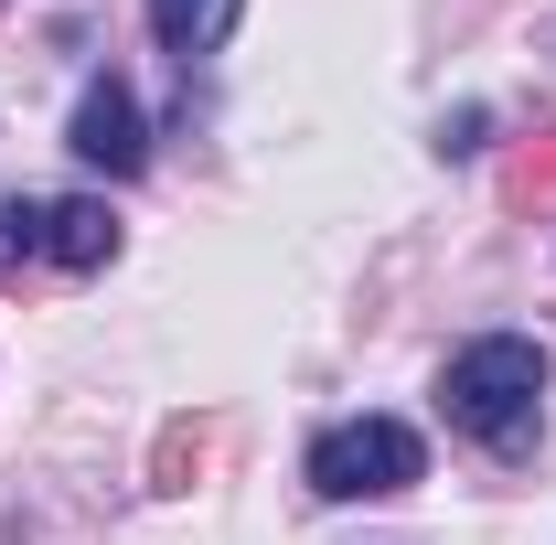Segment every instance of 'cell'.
<instances>
[{
  "instance_id": "8992f818",
  "label": "cell",
  "mask_w": 556,
  "mask_h": 545,
  "mask_svg": "<svg viewBox=\"0 0 556 545\" xmlns=\"http://www.w3.org/2000/svg\"><path fill=\"white\" fill-rule=\"evenodd\" d=\"M22 257H43V193H0V278Z\"/></svg>"
},
{
  "instance_id": "52a82bcc",
  "label": "cell",
  "mask_w": 556,
  "mask_h": 545,
  "mask_svg": "<svg viewBox=\"0 0 556 545\" xmlns=\"http://www.w3.org/2000/svg\"><path fill=\"white\" fill-rule=\"evenodd\" d=\"M439 150H450V161H471V150H482V107H460V118L439 129Z\"/></svg>"
},
{
  "instance_id": "277c9868",
  "label": "cell",
  "mask_w": 556,
  "mask_h": 545,
  "mask_svg": "<svg viewBox=\"0 0 556 545\" xmlns=\"http://www.w3.org/2000/svg\"><path fill=\"white\" fill-rule=\"evenodd\" d=\"M43 257L75 278H97L108 257H118V214L97 204V193H65V204H43Z\"/></svg>"
},
{
  "instance_id": "3957f363",
  "label": "cell",
  "mask_w": 556,
  "mask_h": 545,
  "mask_svg": "<svg viewBox=\"0 0 556 545\" xmlns=\"http://www.w3.org/2000/svg\"><path fill=\"white\" fill-rule=\"evenodd\" d=\"M65 150L86 161V172H108V182L150 172V118H139L129 75H86V97H75V129H65Z\"/></svg>"
},
{
  "instance_id": "6da1fadb",
  "label": "cell",
  "mask_w": 556,
  "mask_h": 545,
  "mask_svg": "<svg viewBox=\"0 0 556 545\" xmlns=\"http://www.w3.org/2000/svg\"><path fill=\"white\" fill-rule=\"evenodd\" d=\"M439 407L460 439H482L492 460H525L535 449V417H546V342L525 332H482L450 353V375H439Z\"/></svg>"
},
{
  "instance_id": "7a4b0ae2",
  "label": "cell",
  "mask_w": 556,
  "mask_h": 545,
  "mask_svg": "<svg viewBox=\"0 0 556 545\" xmlns=\"http://www.w3.org/2000/svg\"><path fill=\"white\" fill-rule=\"evenodd\" d=\"M417 471H428V439H417L407 417H343V428L311 439V492L321 503H386Z\"/></svg>"
},
{
  "instance_id": "5b68a950",
  "label": "cell",
  "mask_w": 556,
  "mask_h": 545,
  "mask_svg": "<svg viewBox=\"0 0 556 545\" xmlns=\"http://www.w3.org/2000/svg\"><path fill=\"white\" fill-rule=\"evenodd\" d=\"M236 11H247V0H150V33H161V54L193 65V54H214V43L236 33Z\"/></svg>"
}]
</instances>
